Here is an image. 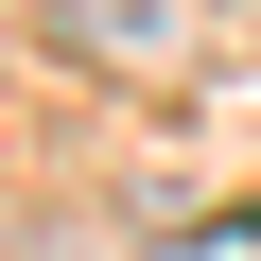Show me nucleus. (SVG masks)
Segmentation results:
<instances>
[{"instance_id": "obj_1", "label": "nucleus", "mask_w": 261, "mask_h": 261, "mask_svg": "<svg viewBox=\"0 0 261 261\" xmlns=\"http://www.w3.org/2000/svg\"><path fill=\"white\" fill-rule=\"evenodd\" d=\"M53 35H70L87 70L140 87V70H174V53H192V0H53Z\"/></svg>"}]
</instances>
